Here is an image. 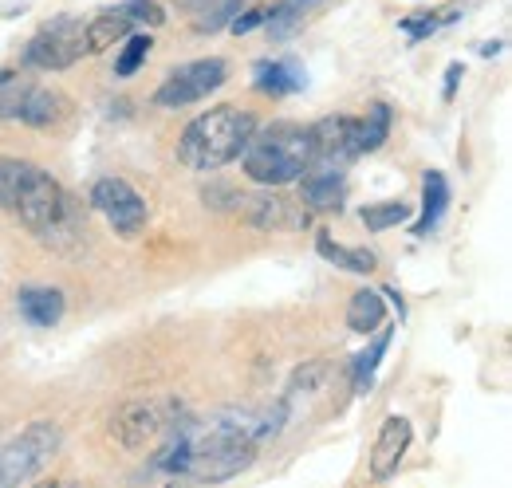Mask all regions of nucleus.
Masks as SVG:
<instances>
[{
    "label": "nucleus",
    "mask_w": 512,
    "mask_h": 488,
    "mask_svg": "<svg viewBox=\"0 0 512 488\" xmlns=\"http://www.w3.org/2000/svg\"><path fill=\"white\" fill-rule=\"evenodd\" d=\"M16 158H0V205L8 209V193H12V178H16Z\"/></svg>",
    "instance_id": "30"
},
{
    "label": "nucleus",
    "mask_w": 512,
    "mask_h": 488,
    "mask_svg": "<svg viewBox=\"0 0 512 488\" xmlns=\"http://www.w3.org/2000/svg\"><path fill=\"white\" fill-rule=\"evenodd\" d=\"M256 130V119L249 111H237L229 103L197 115L186 126L182 142H178V162L193 174H217L221 166L237 162L241 150L249 146Z\"/></svg>",
    "instance_id": "3"
},
{
    "label": "nucleus",
    "mask_w": 512,
    "mask_h": 488,
    "mask_svg": "<svg viewBox=\"0 0 512 488\" xmlns=\"http://www.w3.org/2000/svg\"><path fill=\"white\" fill-rule=\"evenodd\" d=\"M64 433L56 422H32L28 429H20L4 449H0V488L28 485L36 481L60 453Z\"/></svg>",
    "instance_id": "4"
},
{
    "label": "nucleus",
    "mask_w": 512,
    "mask_h": 488,
    "mask_svg": "<svg viewBox=\"0 0 512 488\" xmlns=\"http://www.w3.org/2000/svg\"><path fill=\"white\" fill-rule=\"evenodd\" d=\"M83 56H87V40H83V20L79 16L48 20L24 48V63L36 67V71H67Z\"/></svg>",
    "instance_id": "6"
},
{
    "label": "nucleus",
    "mask_w": 512,
    "mask_h": 488,
    "mask_svg": "<svg viewBox=\"0 0 512 488\" xmlns=\"http://www.w3.org/2000/svg\"><path fill=\"white\" fill-rule=\"evenodd\" d=\"M453 16H430V12H418V16H402L398 20V28L410 36V40H426L430 32H438L442 24H449Z\"/></svg>",
    "instance_id": "27"
},
{
    "label": "nucleus",
    "mask_w": 512,
    "mask_h": 488,
    "mask_svg": "<svg viewBox=\"0 0 512 488\" xmlns=\"http://www.w3.org/2000/svg\"><path fill=\"white\" fill-rule=\"evenodd\" d=\"M71 111V99L56 87H32L24 83L20 99H16V111H12V122H24V126H56V122L67 119Z\"/></svg>",
    "instance_id": "13"
},
{
    "label": "nucleus",
    "mask_w": 512,
    "mask_h": 488,
    "mask_svg": "<svg viewBox=\"0 0 512 488\" xmlns=\"http://www.w3.org/2000/svg\"><path fill=\"white\" fill-rule=\"evenodd\" d=\"M390 122H394V111L386 103H371L367 115L359 119V154H375L390 138Z\"/></svg>",
    "instance_id": "21"
},
{
    "label": "nucleus",
    "mask_w": 512,
    "mask_h": 488,
    "mask_svg": "<svg viewBox=\"0 0 512 488\" xmlns=\"http://www.w3.org/2000/svg\"><path fill=\"white\" fill-rule=\"evenodd\" d=\"M446 205H449V182L442 170H426L422 178V217L414 221V237H426L442 225L446 217Z\"/></svg>",
    "instance_id": "17"
},
{
    "label": "nucleus",
    "mask_w": 512,
    "mask_h": 488,
    "mask_svg": "<svg viewBox=\"0 0 512 488\" xmlns=\"http://www.w3.org/2000/svg\"><path fill=\"white\" fill-rule=\"evenodd\" d=\"M312 150H316V166H347L351 158H359V119L351 115H327L312 126Z\"/></svg>",
    "instance_id": "11"
},
{
    "label": "nucleus",
    "mask_w": 512,
    "mask_h": 488,
    "mask_svg": "<svg viewBox=\"0 0 512 488\" xmlns=\"http://www.w3.org/2000/svg\"><path fill=\"white\" fill-rule=\"evenodd\" d=\"M201 197H205V205H213V209H237V205H241V193H237V189H225V185H209Z\"/></svg>",
    "instance_id": "28"
},
{
    "label": "nucleus",
    "mask_w": 512,
    "mask_h": 488,
    "mask_svg": "<svg viewBox=\"0 0 512 488\" xmlns=\"http://www.w3.org/2000/svg\"><path fill=\"white\" fill-rule=\"evenodd\" d=\"M501 48H505L501 40H489V44H481L477 52H481V56H501Z\"/></svg>",
    "instance_id": "32"
},
{
    "label": "nucleus",
    "mask_w": 512,
    "mask_h": 488,
    "mask_svg": "<svg viewBox=\"0 0 512 488\" xmlns=\"http://www.w3.org/2000/svg\"><path fill=\"white\" fill-rule=\"evenodd\" d=\"M316 252H320L327 264H335V268H343L351 276H371L379 268V256L371 248H343V244L331 241V233L316 237Z\"/></svg>",
    "instance_id": "19"
},
{
    "label": "nucleus",
    "mask_w": 512,
    "mask_h": 488,
    "mask_svg": "<svg viewBox=\"0 0 512 488\" xmlns=\"http://www.w3.org/2000/svg\"><path fill=\"white\" fill-rule=\"evenodd\" d=\"M16 307H20L24 323H32V327H56V323L64 319L67 300L60 288H36V284H32V288H20Z\"/></svg>",
    "instance_id": "15"
},
{
    "label": "nucleus",
    "mask_w": 512,
    "mask_h": 488,
    "mask_svg": "<svg viewBox=\"0 0 512 488\" xmlns=\"http://www.w3.org/2000/svg\"><path fill=\"white\" fill-rule=\"evenodd\" d=\"M225 79H229V63L217 60V56L182 63V67H174V71L162 79V87L154 91V103L166 107V111L190 107V103L209 99L217 87H225Z\"/></svg>",
    "instance_id": "7"
},
{
    "label": "nucleus",
    "mask_w": 512,
    "mask_h": 488,
    "mask_svg": "<svg viewBox=\"0 0 512 488\" xmlns=\"http://www.w3.org/2000/svg\"><path fill=\"white\" fill-rule=\"evenodd\" d=\"M383 331V327H379ZM386 347H390V331H383L363 355H355V390L359 394H367L371 390V382H375V370H379V359L386 355Z\"/></svg>",
    "instance_id": "26"
},
{
    "label": "nucleus",
    "mask_w": 512,
    "mask_h": 488,
    "mask_svg": "<svg viewBox=\"0 0 512 488\" xmlns=\"http://www.w3.org/2000/svg\"><path fill=\"white\" fill-rule=\"evenodd\" d=\"M8 209H12L40 241L60 248V252L79 248L83 237H87V225H83V217H79L75 197H71L48 170H40V166H28V162L16 166L12 193H8Z\"/></svg>",
    "instance_id": "1"
},
{
    "label": "nucleus",
    "mask_w": 512,
    "mask_h": 488,
    "mask_svg": "<svg viewBox=\"0 0 512 488\" xmlns=\"http://www.w3.org/2000/svg\"><path fill=\"white\" fill-rule=\"evenodd\" d=\"M461 75H465V67H461V63H449L446 67V91H442L446 99H453V91H457V79H461Z\"/></svg>",
    "instance_id": "31"
},
{
    "label": "nucleus",
    "mask_w": 512,
    "mask_h": 488,
    "mask_svg": "<svg viewBox=\"0 0 512 488\" xmlns=\"http://www.w3.org/2000/svg\"><path fill=\"white\" fill-rule=\"evenodd\" d=\"M178 8H186L193 16V32L213 36V32L229 28V20L245 8V0H178Z\"/></svg>",
    "instance_id": "18"
},
{
    "label": "nucleus",
    "mask_w": 512,
    "mask_h": 488,
    "mask_svg": "<svg viewBox=\"0 0 512 488\" xmlns=\"http://www.w3.org/2000/svg\"><path fill=\"white\" fill-rule=\"evenodd\" d=\"M91 205L107 217V225L119 233V237H138L150 221V205L146 197L127 182V178H99L91 185Z\"/></svg>",
    "instance_id": "9"
},
{
    "label": "nucleus",
    "mask_w": 512,
    "mask_h": 488,
    "mask_svg": "<svg viewBox=\"0 0 512 488\" xmlns=\"http://www.w3.org/2000/svg\"><path fill=\"white\" fill-rule=\"evenodd\" d=\"M241 162H245V174L256 185L280 189V185L300 182L316 166L312 126H304V122H272L264 130H253L249 146L241 150Z\"/></svg>",
    "instance_id": "2"
},
{
    "label": "nucleus",
    "mask_w": 512,
    "mask_h": 488,
    "mask_svg": "<svg viewBox=\"0 0 512 488\" xmlns=\"http://www.w3.org/2000/svg\"><path fill=\"white\" fill-rule=\"evenodd\" d=\"M158 24H166V8L158 0H123L115 8H103L91 20H83L87 56H99V52L115 48L134 28H158Z\"/></svg>",
    "instance_id": "5"
},
{
    "label": "nucleus",
    "mask_w": 512,
    "mask_h": 488,
    "mask_svg": "<svg viewBox=\"0 0 512 488\" xmlns=\"http://www.w3.org/2000/svg\"><path fill=\"white\" fill-rule=\"evenodd\" d=\"M150 48H154V40L146 36V32H130L127 36V44L119 48V60H115V75L119 79H130L142 63L150 60Z\"/></svg>",
    "instance_id": "25"
},
{
    "label": "nucleus",
    "mask_w": 512,
    "mask_h": 488,
    "mask_svg": "<svg viewBox=\"0 0 512 488\" xmlns=\"http://www.w3.org/2000/svg\"><path fill=\"white\" fill-rule=\"evenodd\" d=\"M162 433H166V414H162L158 402L134 398V402H123V406L111 414V437H115L123 449H134V453H138V449L154 445Z\"/></svg>",
    "instance_id": "10"
},
{
    "label": "nucleus",
    "mask_w": 512,
    "mask_h": 488,
    "mask_svg": "<svg viewBox=\"0 0 512 488\" xmlns=\"http://www.w3.org/2000/svg\"><path fill=\"white\" fill-rule=\"evenodd\" d=\"M300 197L312 213H339L343 201H347V182H343V170L339 166H312L304 174V185H300Z\"/></svg>",
    "instance_id": "14"
},
{
    "label": "nucleus",
    "mask_w": 512,
    "mask_h": 488,
    "mask_svg": "<svg viewBox=\"0 0 512 488\" xmlns=\"http://www.w3.org/2000/svg\"><path fill=\"white\" fill-rule=\"evenodd\" d=\"M256 91L264 95H292L308 87V75L296 60H264L256 63Z\"/></svg>",
    "instance_id": "16"
},
{
    "label": "nucleus",
    "mask_w": 512,
    "mask_h": 488,
    "mask_svg": "<svg viewBox=\"0 0 512 488\" xmlns=\"http://www.w3.org/2000/svg\"><path fill=\"white\" fill-rule=\"evenodd\" d=\"M410 221V205L406 201H379V205H367L363 209V225L371 233H386V229H398Z\"/></svg>",
    "instance_id": "24"
},
{
    "label": "nucleus",
    "mask_w": 512,
    "mask_h": 488,
    "mask_svg": "<svg viewBox=\"0 0 512 488\" xmlns=\"http://www.w3.org/2000/svg\"><path fill=\"white\" fill-rule=\"evenodd\" d=\"M410 441H414L410 418L386 414L379 433H375V445H371V477H375V481H390V477L398 473V465H402Z\"/></svg>",
    "instance_id": "12"
},
{
    "label": "nucleus",
    "mask_w": 512,
    "mask_h": 488,
    "mask_svg": "<svg viewBox=\"0 0 512 488\" xmlns=\"http://www.w3.org/2000/svg\"><path fill=\"white\" fill-rule=\"evenodd\" d=\"M304 24V4L300 0H284V4H276V8H264V32H268V40H288L296 28Z\"/></svg>",
    "instance_id": "23"
},
{
    "label": "nucleus",
    "mask_w": 512,
    "mask_h": 488,
    "mask_svg": "<svg viewBox=\"0 0 512 488\" xmlns=\"http://www.w3.org/2000/svg\"><path fill=\"white\" fill-rule=\"evenodd\" d=\"M260 24H264V8H245V12H237V16L229 20V32H233V36H249Z\"/></svg>",
    "instance_id": "29"
},
{
    "label": "nucleus",
    "mask_w": 512,
    "mask_h": 488,
    "mask_svg": "<svg viewBox=\"0 0 512 488\" xmlns=\"http://www.w3.org/2000/svg\"><path fill=\"white\" fill-rule=\"evenodd\" d=\"M237 213H241L245 225H253L260 233H304V229H312V209L304 201H292V197L268 189V185L253 197L241 193Z\"/></svg>",
    "instance_id": "8"
},
{
    "label": "nucleus",
    "mask_w": 512,
    "mask_h": 488,
    "mask_svg": "<svg viewBox=\"0 0 512 488\" xmlns=\"http://www.w3.org/2000/svg\"><path fill=\"white\" fill-rule=\"evenodd\" d=\"M383 323H386V304L379 292L363 288V292L351 296V304H347V327L355 335H375Z\"/></svg>",
    "instance_id": "20"
},
{
    "label": "nucleus",
    "mask_w": 512,
    "mask_h": 488,
    "mask_svg": "<svg viewBox=\"0 0 512 488\" xmlns=\"http://www.w3.org/2000/svg\"><path fill=\"white\" fill-rule=\"evenodd\" d=\"M331 374H335L331 359H312V363H304L292 374V382H288V398H316V394L327 390Z\"/></svg>",
    "instance_id": "22"
}]
</instances>
